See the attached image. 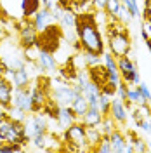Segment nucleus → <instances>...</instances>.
Segmentation results:
<instances>
[{
	"label": "nucleus",
	"instance_id": "nucleus-31",
	"mask_svg": "<svg viewBox=\"0 0 151 153\" xmlns=\"http://www.w3.org/2000/svg\"><path fill=\"white\" fill-rule=\"evenodd\" d=\"M89 82H90V76H89V70H87V68H85V70H78V71H76V80H75L76 85L80 87V89H84V87L87 85Z\"/></svg>",
	"mask_w": 151,
	"mask_h": 153
},
{
	"label": "nucleus",
	"instance_id": "nucleus-4",
	"mask_svg": "<svg viewBox=\"0 0 151 153\" xmlns=\"http://www.w3.org/2000/svg\"><path fill=\"white\" fill-rule=\"evenodd\" d=\"M54 85L50 89V99L56 103L57 106H71L73 99L78 94H82V89L76 84H70V82H52Z\"/></svg>",
	"mask_w": 151,
	"mask_h": 153
},
{
	"label": "nucleus",
	"instance_id": "nucleus-33",
	"mask_svg": "<svg viewBox=\"0 0 151 153\" xmlns=\"http://www.w3.org/2000/svg\"><path fill=\"white\" fill-rule=\"evenodd\" d=\"M116 19L120 21V23H123V25H127L130 19H132V14H130V10L127 9L125 5H120V9H118V14H116Z\"/></svg>",
	"mask_w": 151,
	"mask_h": 153
},
{
	"label": "nucleus",
	"instance_id": "nucleus-15",
	"mask_svg": "<svg viewBox=\"0 0 151 153\" xmlns=\"http://www.w3.org/2000/svg\"><path fill=\"white\" fill-rule=\"evenodd\" d=\"M30 92H31V103H33V108H31V113H38L42 111L44 105L47 103L49 99V92H45L44 89H40L37 84L30 87Z\"/></svg>",
	"mask_w": 151,
	"mask_h": 153
},
{
	"label": "nucleus",
	"instance_id": "nucleus-24",
	"mask_svg": "<svg viewBox=\"0 0 151 153\" xmlns=\"http://www.w3.org/2000/svg\"><path fill=\"white\" fill-rule=\"evenodd\" d=\"M71 110L75 111V115L78 117V120H82V117L87 113V110H89V103H87V97L84 94H78L73 99V103H71Z\"/></svg>",
	"mask_w": 151,
	"mask_h": 153
},
{
	"label": "nucleus",
	"instance_id": "nucleus-26",
	"mask_svg": "<svg viewBox=\"0 0 151 153\" xmlns=\"http://www.w3.org/2000/svg\"><path fill=\"white\" fill-rule=\"evenodd\" d=\"M7 117H9L10 120H14V122H24L26 120V117H28V111H24V110H21L18 106H12L10 105L7 108Z\"/></svg>",
	"mask_w": 151,
	"mask_h": 153
},
{
	"label": "nucleus",
	"instance_id": "nucleus-16",
	"mask_svg": "<svg viewBox=\"0 0 151 153\" xmlns=\"http://www.w3.org/2000/svg\"><path fill=\"white\" fill-rule=\"evenodd\" d=\"M76 14L73 9H63L61 10V16L57 19V23H59V26L63 30V33H68L70 30H75L76 26Z\"/></svg>",
	"mask_w": 151,
	"mask_h": 153
},
{
	"label": "nucleus",
	"instance_id": "nucleus-38",
	"mask_svg": "<svg viewBox=\"0 0 151 153\" xmlns=\"http://www.w3.org/2000/svg\"><path fill=\"white\" fill-rule=\"evenodd\" d=\"M90 2H92V7H94L95 10H104L108 0H90Z\"/></svg>",
	"mask_w": 151,
	"mask_h": 153
},
{
	"label": "nucleus",
	"instance_id": "nucleus-11",
	"mask_svg": "<svg viewBox=\"0 0 151 153\" xmlns=\"http://www.w3.org/2000/svg\"><path fill=\"white\" fill-rule=\"evenodd\" d=\"M110 117L115 120V124L116 125L127 124V118H129V108H127V105H125V101H122L120 97H118V99H111Z\"/></svg>",
	"mask_w": 151,
	"mask_h": 153
},
{
	"label": "nucleus",
	"instance_id": "nucleus-7",
	"mask_svg": "<svg viewBox=\"0 0 151 153\" xmlns=\"http://www.w3.org/2000/svg\"><path fill=\"white\" fill-rule=\"evenodd\" d=\"M37 40H38V31L35 30L31 19H24L23 26L19 28V44L24 49H33L37 47Z\"/></svg>",
	"mask_w": 151,
	"mask_h": 153
},
{
	"label": "nucleus",
	"instance_id": "nucleus-12",
	"mask_svg": "<svg viewBox=\"0 0 151 153\" xmlns=\"http://www.w3.org/2000/svg\"><path fill=\"white\" fill-rule=\"evenodd\" d=\"M116 65H118V71H120L122 80L129 85V84H130V80H132V75L137 71L135 63H134L129 56H122V57H116Z\"/></svg>",
	"mask_w": 151,
	"mask_h": 153
},
{
	"label": "nucleus",
	"instance_id": "nucleus-2",
	"mask_svg": "<svg viewBox=\"0 0 151 153\" xmlns=\"http://www.w3.org/2000/svg\"><path fill=\"white\" fill-rule=\"evenodd\" d=\"M110 37H108V51L115 57L129 56L130 49H132V38L129 35V31L125 30L123 23H120L116 18H110Z\"/></svg>",
	"mask_w": 151,
	"mask_h": 153
},
{
	"label": "nucleus",
	"instance_id": "nucleus-34",
	"mask_svg": "<svg viewBox=\"0 0 151 153\" xmlns=\"http://www.w3.org/2000/svg\"><path fill=\"white\" fill-rule=\"evenodd\" d=\"M24 146L19 143H10V141H4L0 144V152H23Z\"/></svg>",
	"mask_w": 151,
	"mask_h": 153
},
{
	"label": "nucleus",
	"instance_id": "nucleus-36",
	"mask_svg": "<svg viewBox=\"0 0 151 153\" xmlns=\"http://www.w3.org/2000/svg\"><path fill=\"white\" fill-rule=\"evenodd\" d=\"M135 124H137V127L141 129L142 132H146V134H150L151 136V124H150L148 118H141V120H137Z\"/></svg>",
	"mask_w": 151,
	"mask_h": 153
},
{
	"label": "nucleus",
	"instance_id": "nucleus-28",
	"mask_svg": "<svg viewBox=\"0 0 151 153\" xmlns=\"http://www.w3.org/2000/svg\"><path fill=\"white\" fill-rule=\"evenodd\" d=\"M111 96L104 94V92H101L99 94V101H97V106H99V111L103 113V117H106V115H110V106H111Z\"/></svg>",
	"mask_w": 151,
	"mask_h": 153
},
{
	"label": "nucleus",
	"instance_id": "nucleus-23",
	"mask_svg": "<svg viewBox=\"0 0 151 153\" xmlns=\"http://www.w3.org/2000/svg\"><path fill=\"white\" fill-rule=\"evenodd\" d=\"M103 120V113L99 111V108H90L87 110V113L82 117V122H84L87 127H97Z\"/></svg>",
	"mask_w": 151,
	"mask_h": 153
},
{
	"label": "nucleus",
	"instance_id": "nucleus-19",
	"mask_svg": "<svg viewBox=\"0 0 151 153\" xmlns=\"http://www.w3.org/2000/svg\"><path fill=\"white\" fill-rule=\"evenodd\" d=\"M89 76H90V80L97 84V85L101 87L103 84L108 82V76H106V66H104L103 63L101 65H95V66H89Z\"/></svg>",
	"mask_w": 151,
	"mask_h": 153
},
{
	"label": "nucleus",
	"instance_id": "nucleus-3",
	"mask_svg": "<svg viewBox=\"0 0 151 153\" xmlns=\"http://www.w3.org/2000/svg\"><path fill=\"white\" fill-rule=\"evenodd\" d=\"M63 139L68 143V150L73 152H90L89 144H87V125L78 120L75 124H71L63 131Z\"/></svg>",
	"mask_w": 151,
	"mask_h": 153
},
{
	"label": "nucleus",
	"instance_id": "nucleus-32",
	"mask_svg": "<svg viewBox=\"0 0 151 153\" xmlns=\"http://www.w3.org/2000/svg\"><path fill=\"white\" fill-rule=\"evenodd\" d=\"M120 2L130 10L132 18H139V16H141V9H139V2H137V0H120Z\"/></svg>",
	"mask_w": 151,
	"mask_h": 153
},
{
	"label": "nucleus",
	"instance_id": "nucleus-42",
	"mask_svg": "<svg viewBox=\"0 0 151 153\" xmlns=\"http://www.w3.org/2000/svg\"><path fill=\"white\" fill-rule=\"evenodd\" d=\"M148 120H150V124H151V113H150V115H148Z\"/></svg>",
	"mask_w": 151,
	"mask_h": 153
},
{
	"label": "nucleus",
	"instance_id": "nucleus-21",
	"mask_svg": "<svg viewBox=\"0 0 151 153\" xmlns=\"http://www.w3.org/2000/svg\"><path fill=\"white\" fill-rule=\"evenodd\" d=\"M110 141H111V148H113L115 153H125V144H127V137L122 131L115 129L113 132L108 136Z\"/></svg>",
	"mask_w": 151,
	"mask_h": 153
},
{
	"label": "nucleus",
	"instance_id": "nucleus-30",
	"mask_svg": "<svg viewBox=\"0 0 151 153\" xmlns=\"http://www.w3.org/2000/svg\"><path fill=\"white\" fill-rule=\"evenodd\" d=\"M94 152H99V153H111L113 152V148H111V141H110L108 136H103V137H101V141L95 144Z\"/></svg>",
	"mask_w": 151,
	"mask_h": 153
},
{
	"label": "nucleus",
	"instance_id": "nucleus-14",
	"mask_svg": "<svg viewBox=\"0 0 151 153\" xmlns=\"http://www.w3.org/2000/svg\"><path fill=\"white\" fill-rule=\"evenodd\" d=\"M54 120H56L57 125L61 127V131H64V129L70 127L71 124L78 122V117H76L75 111L71 110V106H59L57 115H56V118H54Z\"/></svg>",
	"mask_w": 151,
	"mask_h": 153
},
{
	"label": "nucleus",
	"instance_id": "nucleus-35",
	"mask_svg": "<svg viewBox=\"0 0 151 153\" xmlns=\"http://www.w3.org/2000/svg\"><path fill=\"white\" fill-rule=\"evenodd\" d=\"M137 89H139V92H141V96L148 101V103H151V91H150V87L146 85L144 82H141L139 85H137Z\"/></svg>",
	"mask_w": 151,
	"mask_h": 153
},
{
	"label": "nucleus",
	"instance_id": "nucleus-39",
	"mask_svg": "<svg viewBox=\"0 0 151 153\" xmlns=\"http://www.w3.org/2000/svg\"><path fill=\"white\" fill-rule=\"evenodd\" d=\"M73 4L75 0H57V5L61 9H73Z\"/></svg>",
	"mask_w": 151,
	"mask_h": 153
},
{
	"label": "nucleus",
	"instance_id": "nucleus-37",
	"mask_svg": "<svg viewBox=\"0 0 151 153\" xmlns=\"http://www.w3.org/2000/svg\"><path fill=\"white\" fill-rule=\"evenodd\" d=\"M127 87H129V85H125V82H123V80L116 85V96H118L122 101H125V97H127Z\"/></svg>",
	"mask_w": 151,
	"mask_h": 153
},
{
	"label": "nucleus",
	"instance_id": "nucleus-10",
	"mask_svg": "<svg viewBox=\"0 0 151 153\" xmlns=\"http://www.w3.org/2000/svg\"><path fill=\"white\" fill-rule=\"evenodd\" d=\"M5 78L10 82L12 87H28L30 85V71L26 66L18 68V70H7L5 71Z\"/></svg>",
	"mask_w": 151,
	"mask_h": 153
},
{
	"label": "nucleus",
	"instance_id": "nucleus-5",
	"mask_svg": "<svg viewBox=\"0 0 151 153\" xmlns=\"http://www.w3.org/2000/svg\"><path fill=\"white\" fill-rule=\"evenodd\" d=\"M63 40V30L59 25L52 23L50 26H47V30H44L42 33H38V40H37V47L44 49L50 54H54L57 49H59V44Z\"/></svg>",
	"mask_w": 151,
	"mask_h": 153
},
{
	"label": "nucleus",
	"instance_id": "nucleus-43",
	"mask_svg": "<svg viewBox=\"0 0 151 153\" xmlns=\"http://www.w3.org/2000/svg\"><path fill=\"white\" fill-rule=\"evenodd\" d=\"M150 2H151V0H148V4H150Z\"/></svg>",
	"mask_w": 151,
	"mask_h": 153
},
{
	"label": "nucleus",
	"instance_id": "nucleus-6",
	"mask_svg": "<svg viewBox=\"0 0 151 153\" xmlns=\"http://www.w3.org/2000/svg\"><path fill=\"white\" fill-rule=\"evenodd\" d=\"M23 124H24V132H26V136L30 139L35 137L37 134H44L49 131V122L45 118V115L42 113H33L30 117H26V120Z\"/></svg>",
	"mask_w": 151,
	"mask_h": 153
},
{
	"label": "nucleus",
	"instance_id": "nucleus-9",
	"mask_svg": "<svg viewBox=\"0 0 151 153\" xmlns=\"http://www.w3.org/2000/svg\"><path fill=\"white\" fill-rule=\"evenodd\" d=\"M31 23L37 30L38 33H42L44 30H47V26H50L52 23H56V18L52 14V10L47 9V7H40L37 10V14L31 18Z\"/></svg>",
	"mask_w": 151,
	"mask_h": 153
},
{
	"label": "nucleus",
	"instance_id": "nucleus-18",
	"mask_svg": "<svg viewBox=\"0 0 151 153\" xmlns=\"http://www.w3.org/2000/svg\"><path fill=\"white\" fill-rule=\"evenodd\" d=\"M57 71H59V76H61L64 82L75 84V80H76V71H78V68L75 66V59L68 61L64 66H59V68H57Z\"/></svg>",
	"mask_w": 151,
	"mask_h": 153
},
{
	"label": "nucleus",
	"instance_id": "nucleus-17",
	"mask_svg": "<svg viewBox=\"0 0 151 153\" xmlns=\"http://www.w3.org/2000/svg\"><path fill=\"white\" fill-rule=\"evenodd\" d=\"M12 89L10 82L5 76H0V106L4 108H9L10 101H12Z\"/></svg>",
	"mask_w": 151,
	"mask_h": 153
},
{
	"label": "nucleus",
	"instance_id": "nucleus-40",
	"mask_svg": "<svg viewBox=\"0 0 151 153\" xmlns=\"http://www.w3.org/2000/svg\"><path fill=\"white\" fill-rule=\"evenodd\" d=\"M141 82H142V78H141V73H139V70H137V71H135V73L132 75V80H130V84H129V85H139Z\"/></svg>",
	"mask_w": 151,
	"mask_h": 153
},
{
	"label": "nucleus",
	"instance_id": "nucleus-29",
	"mask_svg": "<svg viewBox=\"0 0 151 153\" xmlns=\"http://www.w3.org/2000/svg\"><path fill=\"white\" fill-rule=\"evenodd\" d=\"M120 5H122L120 0H108L106 2V9H104V12L108 14V18H116Z\"/></svg>",
	"mask_w": 151,
	"mask_h": 153
},
{
	"label": "nucleus",
	"instance_id": "nucleus-25",
	"mask_svg": "<svg viewBox=\"0 0 151 153\" xmlns=\"http://www.w3.org/2000/svg\"><path fill=\"white\" fill-rule=\"evenodd\" d=\"M101 137H103V132L97 127H87V144H89L90 152H94L95 144L101 141Z\"/></svg>",
	"mask_w": 151,
	"mask_h": 153
},
{
	"label": "nucleus",
	"instance_id": "nucleus-22",
	"mask_svg": "<svg viewBox=\"0 0 151 153\" xmlns=\"http://www.w3.org/2000/svg\"><path fill=\"white\" fill-rule=\"evenodd\" d=\"M42 7V2L40 0H21V14L23 19H31L37 10Z\"/></svg>",
	"mask_w": 151,
	"mask_h": 153
},
{
	"label": "nucleus",
	"instance_id": "nucleus-1",
	"mask_svg": "<svg viewBox=\"0 0 151 153\" xmlns=\"http://www.w3.org/2000/svg\"><path fill=\"white\" fill-rule=\"evenodd\" d=\"M76 40L80 44V49L84 52H95L101 54L106 51L101 30L97 26V19L94 12H80L76 16Z\"/></svg>",
	"mask_w": 151,
	"mask_h": 153
},
{
	"label": "nucleus",
	"instance_id": "nucleus-44",
	"mask_svg": "<svg viewBox=\"0 0 151 153\" xmlns=\"http://www.w3.org/2000/svg\"><path fill=\"white\" fill-rule=\"evenodd\" d=\"M0 21H2V18H0Z\"/></svg>",
	"mask_w": 151,
	"mask_h": 153
},
{
	"label": "nucleus",
	"instance_id": "nucleus-8",
	"mask_svg": "<svg viewBox=\"0 0 151 153\" xmlns=\"http://www.w3.org/2000/svg\"><path fill=\"white\" fill-rule=\"evenodd\" d=\"M10 105L18 106V108H21V110L31 113L33 103H31L30 87H14V89H12V101H10Z\"/></svg>",
	"mask_w": 151,
	"mask_h": 153
},
{
	"label": "nucleus",
	"instance_id": "nucleus-20",
	"mask_svg": "<svg viewBox=\"0 0 151 153\" xmlns=\"http://www.w3.org/2000/svg\"><path fill=\"white\" fill-rule=\"evenodd\" d=\"M142 103H148V101L141 96L137 85H129V87H127V97H125V105H127V108L130 110L132 106L142 105Z\"/></svg>",
	"mask_w": 151,
	"mask_h": 153
},
{
	"label": "nucleus",
	"instance_id": "nucleus-41",
	"mask_svg": "<svg viewBox=\"0 0 151 153\" xmlns=\"http://www.w3.org/2000/svg\"><path fill=\"white\" fill-rule=\"evenodd\" d=\"M141 37L144 38V40H148V38H151V37H150V33H148V31H146V30H144V28L141 30Z\"/></svg>",
	"mask_w": 151,
	"mask_h": 153
},
{
	"label": "nucleus",
	"instance_id": "nucleus-13",
	"mask_svg": "<svg viewBox=\"0 0 151 153\" xmlns=\"http://www.w3.org/2000/svg\"><path fill=\"white\" fill-rule=\"evenodd\" d=\"M35 61H37L38 70H42V71H54V70H57V61L54 57V54H50V52L44 51V49L37 51Z\"/></svg>",
	"mask_w": 151,
	"mask_h": 153
},
{
	"label": "nucleus",
	"instance_id": "nucleus-27",
	"mask_svg": "<svg viewBox=\"0 0 151 153\" xmlns=\"http://www.w3.org/2000/svg\"><path fill=\"white\" fill-rule=\"evenodd\" d=\"M115 125H116V124H115V120L111 118V117H110V115H106V117H103L101 124L97 125V129L103 132V136H110V134H111L115 129H116Z\"/></svg>",
	"mask_w": 151,
	"mask_h": 153
}]
</instances>
